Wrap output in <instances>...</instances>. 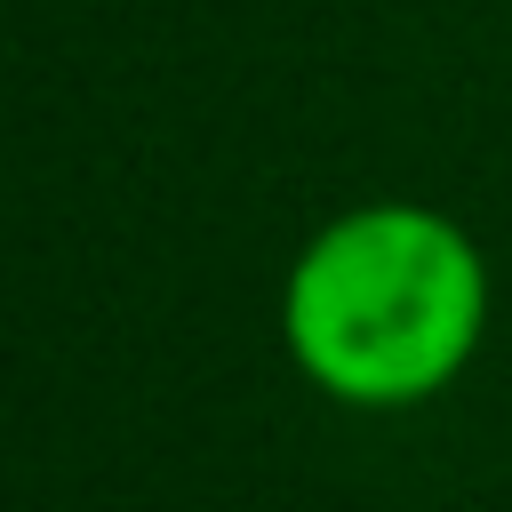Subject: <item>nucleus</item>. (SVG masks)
I'll return each mask as SVG.
<instances>
[{
  "label": "nucleus",
  "mask_w": 512,
  "mask_h": 512,
  "mask_svg": "<svg viewBox=\"0 0 512 512\" xmlns=\"http://www.w3.org/2000/svg\"><path fill=\"white\" fill-rule=\"evenodd\" d=\"M488 336V256L432 200L328 216L280 280V352L336 408H424Z\"/></svg>",
  "instance_id": "obj_1"
}]
</instances>
